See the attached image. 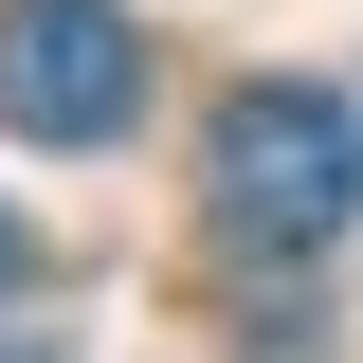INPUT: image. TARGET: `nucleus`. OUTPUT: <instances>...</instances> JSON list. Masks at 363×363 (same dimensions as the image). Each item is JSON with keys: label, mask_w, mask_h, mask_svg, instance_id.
<instances>
[{"label": "nucleus", "mask_w": 363, "mask_h": 363, "mask_svg": "<svg viewBox=\"0 0 363 363\" xmlns=\"http://www.w3.org/2000/svg\"><path fill=\"white\" fill-rule=\"evenodd\" d=\"M200 218H218L236 272H309V255H345V218H363V109H345L327 73L218 91V128H200Z\"/></svg>", "instance_id": "f257e3e1"}, {"label": "nucleus", "mask_w": 363, "mask_h": 363, "mask_svg": "<svg viewBox=\"0 0 363 363\" xmlns=\"http://www.w3.org/2000/svg\"><path fill=\"white\" fill-rule=\"evenodd\" d=\"M0 128L18 145H128L145 128V37L109 0H0Z\"/></svg>", "instance_id": "f03ea898"}, {"label": "nucleus", "mask_w": 363, "mask_h": 363, "mask_svg": "<svg viewBox=\"0 0 363 363\" xmlns=\"http://www.w3.org/2000/svg\"><path fill=\"white\" fill-rule=\"evenodd\" d=\"M0 363H73V345H37V327H0Z\"/></svg>", "instance_id": "7ed1b4c3"}, {"label": "nucleus", "mask_w": 363, "mask_h": 363, "mask_svg": "<svg viewBox=\"0 0 363 363\" xmlns=\"http://www.w3.org/2000/svg\"><path fill=\"white\" fill-rule=\"evenodd\" d=\"M0 272H18V218H0Z\"/></svg>", "instance_id": "20e7f679"}]
</instances>
